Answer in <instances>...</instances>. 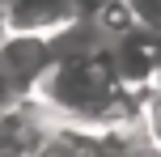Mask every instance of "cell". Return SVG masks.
Wrapping results in <instances>:
<instances>
[{
  "mask_svg": "<svg viewBox=\"0 0 161 157\" xmlns=\"http://www.w3.org/2000/svg\"><path fill=\"white\" fill-rule=\"evenodd\" d=\"M38 89L55 110L97 123V119H119L123 115V89L127 85L114 76L110 51L102 42V47L80 51V55L51 59V68L38 76Z\"/></svg>",
  "mask_w": 161,
  "mask_h": 157,
  "instance_id": "obj_1",
  "label": "cell"
},
{
  "mask_svg": "<svg viewBox=\"0 0 161 157\" xmlns=\"http://www.w3.org/2000/svg\"><path fill=\"white\" fill-rule=\"evenodd\" d=\"M51 38L47 34H21V30H4L0 34V76L13 85L17 93L38 85V76L51 68Z\"/></svg>",
  "mask_w": 161,
  "mask_h": 157,
  "instance_id": "obj_2",
  "label": "cell"
},
{
  "mask_svg": "<svg viewBox=\"0 0 161 157\" xmlns=\"http://www.w3.org/2000/svg\"><path fill=\"white\" fill-rule=\"evenodd\" d=\"M106 51H110L114 76L123 85H148V76L161 68V34L148 25H127L106 42Z\"/></svg>",
  "mask_w": 161,
  "mask_h": 157,
  "instance_id": "obj_3",
  "label": "cell"
},
{
  "mask_svg": "<svg viewBox=\"0 0 161 157\" xmlns=\"http://www.w3.org/2000/svg\"><path fill=\"white\" fill-rule=\"evenodd\" d=\"M72 21L76 17L68 0H4L0 4V25L21 34H55Z\"/></svg>",
  "mask_w": 161,
  "mask_h": 157,
  "instance_id": "obj_4",
  "label": "cell"
},
{
  "mask_svg": "<svg viewBox=\"0 0 161 157\" xmlns=\"http://www.w3.org/2000/svg\"><path fill=\"white\" fill-rule=\"evenodd\" d=\"M123 4H127L136 25H148V30L161 34V0H123Z\"/></svg>",
  "mask_w": 161,
  "mask_h": 157,
  "instance_id": "obj_5",
  "label": "cell"
},
{
  "mask_svg": "<svg viewBox=\"0 0 161 157\" xmlns=\"http://www.w3.org/2000/svg\"><path fill=\"white\" fill-rule=\"evenodd\" d=\"M144 123H148V136H153V144L161 149V93H157V98H148V110H144Z\"/></svg>",
  "mask_w": 161,
  "mask_h": 157,
  "instance_id": "obj_6",
  "label": "cell"
},
{
  "mask_svg": "<svg viewBox=\"0 0 161 157\" xmlns=\"http://www.w3.org/2000/svg\"><path fill=\"white\" fill-rule=\"evenodd\" d=\"M148 85H153V93H161V68H157L153 76H148Z\"/></svg>",
  "mask_w": 161,
  "mask_h": 157,
  "instance_id": "obj_7",
  "label": "cell"
}]
</instances>
